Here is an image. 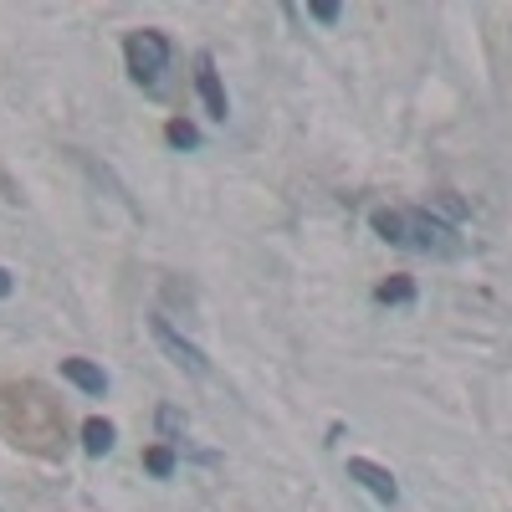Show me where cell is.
I'll return each instance as SVG.
<instances>
[{
    "label": "cell",
    "mask_w": 512,
    "mask_h": 512,
    "mask_svg": "<svg viewBox=\"0 0 512 512\" xmlns=\"http://www.w3.org/2000/svg\"><path fill=\"white\" fill-rule=\"evenodd\" d=\"M62 379H72L82 395H108V374L88 359H62Z\"/></svg>",
    "instance_id": "8992f818"
},
{
    "label": "cell",
    "mask_w": 512,
    "mask_h": 512,
    "mask_svg": "<svg viewBox=\"0 0 512 512\" xmlns=\"http://www.w3.org/2000/svg\"><path fill=\"white\" fill-rule=\"evenodd\" d=\"M11 292H16V282H11V272H6V267H0V297H11Z\"/></svg>",
    "instance_id": "4fadbf2b"
},
{
    "label": "cell",
    "mask_w": 512,
    "mask_h": 512,
    "mask_svg": "<svg viewBox=\"0 0 512 512\" xmlns=\"http://www.w3.org/2000/svg\"><path fill=\"white\" fill-rule=\"evenodd\" d=\"M195 93H200V103H205V118H216V123H226L231 103H226V88H221V72H216V62H210V57H200V62H195Z\"/></svg>",
    "instance_id": "277c9868"
},
{
    "label": "cell",
    "mask_w": 512,
    "mask_h": 512,
    "mask_svg": "<svg viewBox=\"0 0 512 512\" xmlns=\"http://www.w3.org/2000/svg\"><path fill=\"white\" fill-rule=\"evenodd\" d=\"M113 441H118V431H113V420L93 415L88 425H82V451H88V456H108V451H113Z\"/></svg>",
    "instance_id": "52a82bcc"
},
{
    "label": "cell",
    "mask_w": 512,
    "mask_h": 512,
    "mask_svg": "<svg viewBox=\"0 0 512 512\" xmlns=\"http://www.w3.org/2000/svg\"><path fill=\"white\" fill-rule=\"evenodd\" d=\"M144 466H149V477H175V451H169V446H154L149 456H144Z\"/></svg>",
    "instance_id": "30bf717a"
},
{
    "label": "cell",
    "mask_w": 512,
    "mask_h": 512,
    "mask_svg": "<svg viewBox=\"0 0 512 512\" xmlns=\"http://www.w3.org/2000/svg\"><path fill=\"white\" fill-rule=\"evenodd\" d=\"M149 333H154V344H159L169 359H175L185 374H195V379H205V374H210V359L190 344V338H180L175 328H169V318H159V313H154V318H149Z\"/></svg>",
    "instance_id": "3957f363"
},
{
    "label": "cell",
    "mask_w": 512,
    "mask_h": 512,
    "mask_svg": "<svg viewBox=\"0 0 512 512\" xmlns=\"http://www.w3.org/2000/svg\"><path fill=\"white\" fill-rule=\"evenodd\" d=\"M379 303H395V308H405V303H415V282L410 277H395V282H379Z\"/></svg>",
    "instance_id": "ba28073f"
},
{
    "label": "cell",
    "mask_w": 512,
    "mask_h": 512,
    "mask_svg": "<svg viewBox=\"0 0 512 512\" xmlns=\"http://www.w3.org/2000/svg\"><path fill=\"white\" fill-rule=\"evenodd\" d=\"M169 57H175V47H169L164 31H128L123 41V62H128V77L139 82V88H159L164 72H169Z\"/></svg>",
    "instance_id": "7a4b0ae2"
},
{
    "label": "cell",
    "mask_w": 512,
    "mask_h": 512,
    "mask_svg": "<svg viewBox=\"0 0 512 512\" xmlns=\"http://www.w3.org/2000/svg\"><path fill=\"white\" fill-rule=\"evenodd\" d=\"M308 16H313L318 26H338V21H344V6H338V0H313Z\"/></svg>",
    "instance_id": "8fae6325"
},
{
    "label": "cell",
    "mask_w": 512,
    "mask_h": 512,
    "mask_svg": "<svg viewBox=\"0 0 512 512\" xmlns=\"http://www.w3.org/2000/svg\"><path fill=\"white\" fill-rule=\"evenodd\" d=\"M349 477L374 497V502H384V507H395L400 502V487H395V477L390 472H384V466H374V461H364V456H354L349 461Z\"/></svg>",
    "instance_id": "5b68a950"
},
{
    "label": "cell",
    "mask_w": 512,
    "mask_h": 512,
    "mask_svg": "<svg viewBox=\"0 0 512 512\" xmlns=\"http://www.w3.org/2000/svg\"><path fill=\"white\" fill-rule=\"evenodd\" d=\"M159 431H164V441H175V436L185 431V415H180V410H169V405H164V410H159Z\"/></svg>",
    "instance_id": "7c38bea8"
},
{
    "label": "cell",
    "mask_w": 512,
    "mask_h": 512,
    "mask_svg": "<svg viewBox=\"0 0 512 512\" xmlns=\"http://www.w3.org/2000/svg\"><path fill=\"white\" fill-rule=\"evenodd\" d=\"M369 226L379 231V241H390L400 251H415V256H441V262H451V256L466 251L461 231L441 216H431V210H374Z\"/></svg>",
    "instance_id": "6da1fadb"
},
{
    "label": "cell",
    "mask_w": 512,
    "mask_h": 512,
    "mask_svg": "<svg viewBox=\"0 0 512 512\" xmlns=\"http://www.w3.org/2000/svg\"><path fill=\"white\" fill-rule=\"evenodd\" d=\"M164 139H169V149H195L200 144V134H195V123H185V118H175L164 128Z\"/></svg>",
    "instance_id": "9c48e42d"
}]
</instances>
